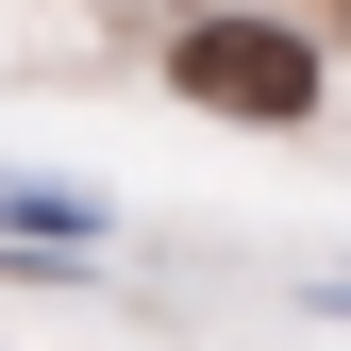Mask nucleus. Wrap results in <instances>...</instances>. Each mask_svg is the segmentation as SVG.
Wrapping results in <instances>:
<instances>
[{
  "label": "nucleus",
  "mask_w": 351,
  "mask_h": 351,
  "mask_svg": "<svg viewBox=\"0 0 351 351\" xmlns=\"http://www.w3.org/2000/svg\"><path fill=\"white\" fill-rule=\"evenodd\" d=\"M167 84L217 117H318V51H301L285 17H201L184 51H167Z\"/></svg>",
  "instance_id": "nucleus-1"
}]
</instances>
